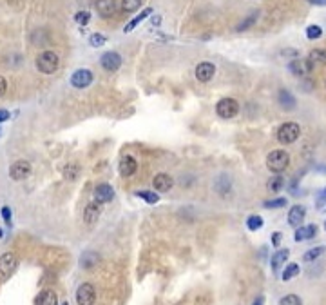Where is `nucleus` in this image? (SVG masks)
<instances>
[{
    "label": "nucleus",
    "instance_id": "nucleus-44",
    "mask_svg": "<svg viewBox=\"0 0 326 305\" xmlns=\"http://www.w3.org/2000/svg\"><path fill=\"white\" fill-rule=\"evenodd\" d=\"M324 202H326V187L321 191V195H319V205L324 204Z\"/></svg>",
    "mask_w": 326,
    "mask_h": 305
},
{
    "label": "nucleus",
    "instance_id": "nucleus-17",
    "mask_svg": "<svg viewBox=\"0 0 326 305\" xmlns=\"http://www.w3.org/2000/svg\"><path fill=\"white\" fill-rule=\"evenodd\" d=\"M317 234V225L310 224V225H299L297 231H295V242H306V240H312Z\"/></svg>",
    "mask_w": 326,
    "mask_h": 305
},
{
    "label": "nucleus",
    "instance_id": "nucleus-3",
    "mask_svg": "<svg viewBox=\"0 0 326 305\" xmlns=\"http://www.w3.org/2000/svg\"><path fill=\"white\" fill-rule=\"evenodd\" d=\"M301 136V127L295 122H284L281 127L277 129V140L283 145H290V143L297 142V138Z\"/></svg>",
    "mask_w": 326,
    "mask_h": 305
},
{
    "label": "nucleus",
    "instance_id": "nucleus-18",
    "mask_svg": "<svg viewBox=\"0 0 326 305\" xmlns=\"http://www.w3.org/2000/svg\"><path fill=\"white\" fill-rule=\"evenodd\" d=\"M100 213H102V205H100L98 202L87 204V207H85V211H84L85 222H87V224H95L96 220L100 218Z\"/></svg>",
    "mask_w": 326,
    "mask_h": 305
},
{
    "label": "nucleus",
    "instance_id": "nucleus-43",
    "mask_svg": "<svg viewBox=\"0 0 326 305\" xmlns=\"http://www.w3.org/2000/svg\"><path fill=\"white\" fill-rule=\"evenodd\" d=\"M308 2H310V4L312 6H326V0H308Z\"/></svg>",
    "mask_w": 326,
    "mask_h": 305
},
{
    "label": "nucleus",
    "instance_id": "nucleus-48",
    "mask_svg": "<svg viewBox=\"0 0 326 305\" xmlns=\"http://www.w3.org/2000/svg\"><path fill=\"white\" fill-rule=\"evenodd\" d=\"M324 229H326V222H324Z\"/></svg>",
    "mask_w": 326,
    "mask_h": 305
},
{
    "label": "nucleus",
    "instance_id": "nucleus-38",
    "mask_svg": "<svg viewBox=\"0 0 326 305\" xmlns=\"http://www.w3.org/2000/svg\"><path fill=\"white\" fill-rule=\"evenodd\" d=\"M75 20L80 26H87V24H89V20H91V13H89V11H80V13L75 15Z\"/></svg>",
    "mask_w": 326,
    "mask_h": 305
},
{
    "label": "nucleus",
    "instance_id": "nucleus-35",
    "mask_svg": "<svg viewBox=\"0 0 326 305\" xmlns=\"http://www.w3.org/2000/svg\"><path fill=\"white\" fill-rule=\"evenodd\" d=\"M143 0H122V10L131 13V11H136L140 6H142Z\"/></svg>",
    "mask_w": 326,
    "mask_h": 305
},
{
    "label": "nucleus",
    "instance_id": "nucleus-16",
    "mask_svg": "<svg viewBox=\"0 0 326 305\" xmlns=\"http://www.w3.org/2000/svg\"><path fill=\"white\" fill-rule=\"evenodd\" d=\"M136 169H138V164L131 155H127V157H123L122 160H120V175H122V177H125V178L133 177L134 173H136Z\"/></svg>",
    "mask_w": 326,
    "mask_h": 305
},
{
    "label": "nucleus",
    "instance_id": "nucleus-9",
    "mask_svg": "<svg viewBox=\"0 0 326 305\" xmlns=\"http://www.w3.org/2000/svg\"><path fill=\"white\" fill-rule=\"evenodd\" d=\"M91 82H93V73L89 69H78L71 75V84L76 89H84V87H89Z\"/></svg>",
    "mask_w": 326,
    "mask_h": 305
},
{
    "label": "nucleus",
    "instance_id": "nucleus-11",
    "mask_svg": "<svg viewBox=\"0 0 326 305\" xmlns=\"http://www.w3.org/2000/svg\"><path fill=\"white\" fill-rule=\"evenodd\" d=\"M114 198V189L109 184H98L95 189V200L98 204H107Z\"/></svg>",
    "mask_w": 326,
    "mask_h": 305
},
{
    "label": "nucleus",
    "instance_id": "nucleus-14",
    "mask_svg": "<svg viewBox=\"0 0 326 305\" xmlns=\"http://www.w3.org/2000/svg\"><path fill=\"white\" fill-rule=\"evenodd\" d=\"M277 102H279V105H281L284 111H293V109H295V105H297L295 96H293L288 89H281V91H279Z\"/></svg>",
    "mask_w": 326,
    "mask_h": 305
},
{
    "label": "nucleus",
    "instance_id": "nucleus-29",
    "mask_svg": "<svg viewBox=\"0 0 326 305\" xmlns=\"http://www.w3.org/2000/svg\"><path fill=\"white\" fill-rule=\"evenodd\" d=\"M96 262H98V256H96L95 253H85V254H82V258H80L82 267H85V269H91V267H95Z\"/></svg>",
    "mask_w": 326,
    "mask_h": 305
},
{
    "label": "nucleus",
    "instance_id": "nucleus-49",
    "mask_svg": "<svg viewBox=\"0 0 326 305\" xmlns=\"http://www.w3.org/2000/svg\"><path fill=\"white\" fill-rule=\"evenodd\" d=\"M0 133H2V131H0Z\"/></svg>",
    "mask_w": 326,
    "mask_h": 305
},
{
    "label": "nucleus",
    "instance_id": "nucleus-24",
    "mask_svg": "<svg viewBox=\"0 0 326 305\" xmlns=\"http://www.w3.org/2000/svg\"><path fill=\"white\" fill-rule=\"evenodd\" d=\"M326 253V245H319V247H313V249H310V251H306L304 253V256H302V260L304 262H315L317 258L319 256H322V254Z\"/></svg>",
    "mask_w": 326,
    "mask_h": 305
},
{
    "label": "nucleus",
    "instance_id": "nucleus-36",
    "mask_svg": "<svg viewBox=\"0 0 326 305\" xmlns=\"http://www.w3.org/2000/svg\"><path fill=\"white\" fill-rule=\"evenodd\" d=\"M279 305H302V301L297 294H286L279 300Z\"/></svg>",
    "mask_w": 326,
    "mask_h": 305
},
{
    "label": "nucleus",
    "instance_id": "nucleus-13",
    "mask_svg": "<svg viewBox=\"0 0 326 305\" xmlns=\"http://www.w3.org/2000/svg\"><path fill=\"white\" fill-rule=\"evenodd\" d=\"M304 216H306V209L302 205H293L288 211V224L297 229L304 222Z\"/></svg>",
    "mask_w": 326,
    "mask_h": 305
},
{
    "label": "nucleus",
    "instance_id": "nucleus-8",
    "mask_svg": "<svg viewBox=\"0 0 326 305\" xmlns=\"http://www.w3.org/2000/svg\"><path fill=\"white\" fill-rule=\"evenodd\" d=\"M100 64H102V67H104L105 71L113 73V71H116V69H120V66H122V57H120V53H116V51H107L102 55Z\"/></svg>",
    "mask_w": 326,
    "mask_h": 305
},
{
    "label": "nucleus",
    "instance_id": "nucleus-19",
    "mask_svg": "<svg viewBox=\"0 0 326 305\" xmlns=\"http://www.w3.org/2000/svg\"><path fill=\"white\" fill-rule=\"evenodd\" d=\"M290 256V251L288 249H279V251H275L274 254H272V260H270V265H272V271H279L281 267L286 263V260H288Z\"/></svg>",
    "mask_w": 326,
    "mask_h": 305
},
{
    "label": "nucleus",
    "instance_id": "nucleus-33",
    "mask_svg": "<svg viewBox=\"0 0 326 305\" xmlns=\"http://www.w3.org/2000/svg\"><path fill=\"white\" fill-rule=\"evenodd\" d=\"M78 171H80V167L76 166V164H69V166L64 167V177H66L67 180H75V178L78 177Z\"/></svg>",
    "mask_w": 326,
    "mask_h": 305
},
{
    "label": "nucleus",
    "instance_id": "nucleus-2",
    "mask_svg": "<svg viewBox=\"0 0 326 305\" xmlns=\"http://www.w3.org/2000/svg\"><path fill=\"white\" fill-rule=\"evenodd\" d=\"M290 164V155L283 149H277V151H272L266 157V167H268L270 171L279 175V173H283Z\"/></svg>",
    "mask_w": 326,
    "mask_h": 305
},
{
    "label": "nucleus",
    "instance_id": "nucleus-26",
    "mask_svg": "<svg viewBox=\"0 0 326 305\" xmlns=\"http://www.w3.org/2000/svg\"><path fill=\"white\" fill-rule=\"evenodd\" d=\"M257 19H259V11H254V13H250L245 20H243L241 24L237 26L236 31H237V33H241V31H246V29L252 28V26H254L255 22H257Z\"/></svg>",
    "mask_w": 326,
    "mask_h": 305
},
{
    "label": "nucleus",
    "instance_id": "nucleus-4",
    "mask_svg": "<svg viewBox=\"0 0 326 305\" xmlns=\"http://www.w3.org/2000/svg\"><path fill=\"white\" fill-rule=\"evenodd\" d=\"M216 113H217V116L223 120L234 118V116L239 113V102L234 100V98H221V100L216 104Z\"/></svg>",
    "mask_w": 326,
    "mask_h": 305
},
{
    "label": "nucleus",
    "instance_id": "nucleus-7",
    "mask_svg": "<svg viewBox=\"0 0 326 305\" xmlns=\"http://www.w3.org/2000/svg\"><path fill=\"white\" fill-rule=\"evenodd\" d=\"M29 175H31V164H29L28 160H17V162L10 167V177L17 182L26 180Z\"/></svg>",
    "mask_w": 326,
    "mask_h": 305
},
{
    "label": "nucleus",
    "instance_id": "nucleus-46",
    "mask_svg": "<svg viewBox=\"0 0 326 305\" xmlns=\"http://www.w3.org/2000/svg\"><path fill=\"white\" fill-rule=\"evenodd\" d=\"M62 305H69V303H62Z\"/></svg>",
    "mask_w": 326,
    "mask_h": 305
},
{
    "label": "nucleus",
    "instance_id": "nucleus-28",
    "mask_svg": "<svg viewBox=\"0 0 326 305\" xmlns=\"http://www.w3.org/2000/svg\"><path fill=\"white\" fill-rule=\"evenodd\" d=\"M299 274V265L297 263H288L286 265V269L283 271V281H288V280H292V278H295Z\"/></svg>",
    "mask_w": 326,
    "mask_h": 305
},
{
    "label": "nucleus",
    "instance_id": "nucleus-10",
    "mask_svg": "<svg viewBox=\"0 0 326 305\" xmlns=\"http://www.w3.org/2000/svg\"><path fill=\"white\" fill-rule=\"evenodd\" d=\"M216 75V66L210 62H199L196 66V78L199 82H210L212 76Z\"/></svg>",
    "mask_w": 326,
    "mask_h": 305
},
{
    "label": "nucleus",
    "instance_id": "nucleus-21",
    "mask_svg": "<svg viewBox=\"0 0 326 305\" xmlns=\"http://www.w3.org/2000/svg\"><path fill=\"white\" fill-rule=\"evenodd\" d=\"M306 64L310 69H313L315 64H326V49H313V51H310Z\"/></svg>",
    "mask_w": 326,
    "mask_h": 305
},
{
    "label": "nucleus",
    "instance_id": "nucleus-20",
    "mask_svg": "<svg viewBox=\"0 0 326 305\" xmlns=\"http://www.w3.org/2000/svg\"><path fill=\"white\" fill-rule=\"evenodd\" d=\"M288 69H290V73L295 76H304L308 71H312V69L308 67L306 60H299V58H295V60H292V62L288 64Z\"/></svg>",
    "mask_w": 326,
    "mask_h": 305
},
{
    "label": "nucleus",
    "instance_id": "nucleus-1",
    "mask_svg": "<svg viewBox=\"0 0 326 305\" xmlns=\"http://www.w3.org/2000/svg\"><path fill=\"white\" fill-rule=\"evenodd\" d=\"M60 66V58L55 51H44L37 57V69L44 75H53Z\"/></svg>",
    "mask_w": 326,
    "mask_h": 305
},
{
    "label": "nucleus",
    "instance_id": "nucleus-40",
    "mask_svg": "<svg viewBox=\"0 0 326 305\" xmlns=\"http://www.w3.org/2000/svg\"><path fill=\"white\" fill-rule=\"evenodd\" d=\"M6 91H8V82H6L4 76H0V98L6 95Z\"/></svg>",
    "mask_w": 326,
    "mask_h": 305
},
{
    "label": "nucleus",
    "instance_id": "nucleus-5",
    "mask_svg": "<svg viewBox=\"0 0 326 305\" xmlns=\"http://www.w3.org/2000/svg\"><path fill=\"white\" fill-rule=\"evenodd\" d=\"M17 267H19V258H17V254L4 253L0 256V278H2V280H8V278L17 271Z\"/></svg>",
    "mask_w": 326,
    "mask_h": 305
},
{
    "label": "nucleus",
    "instance_id": "nucleus-45",
    "mask_svg": "<svg viewBox=\"0 0 326 305\" xmlns=\"http://www.w3.org/2000/svg\"><path fill=\"white\" fill-rule=\"evenodd\" d=\"M254 305H265V296H257L254 301Z\"/></svg>",
    "mask_w": 326,
    "mask_h": 305
},
{
    "label": "nucleus",
    "instance_id": "nucleus-25",
    "mask_svg": "<svg viewBox=\"0 0 326 305\" xmlns=\"http://www.w3.org/2000/svg\"><path fill=\"white\" fill-rule=\"evenodd\" d=\"M216 191L219 193L221 196H225L230 191V177H227V175H223V177H219L216 180Z\"/></svg>",
    "mask_w": 326,
    "mask_h": 305
},
{
    "label": "nucleus",
    "instance_id": "nucleus-23",
    "mask_svg": "<svg viewBox=\"0 0 326 305\" xmlns=\"http://www.w3.org/2000/svg\"><path fill=\"white\" fill-rule=\"evenodd\" d=\"M151 13H152L151 8H147V10H143L142 13L136 15V17H134V19L131 20V22H129V24L125 26V28H123V31H125V33H129V31H133V29L136 28V26L140 24V22H143V20H145L147 17H149V15H151Z\"/></svg>",
    "mask_w": 326,
    "mask_h": 305
},
{
    "label": "nucleus",
    "instance_id": "nucleus-39",
    "mask_svg": "<svg viewBox=\"0 0 326 305\" xmlns=\"http://www.w3.org/2000/svg\"><path fill=\"white\" fill-rule=\"evenodd\" d=\"M2 218H4L6 224L11 225V209L8 207V205H4V207H2Z\"/></svg>",
    "mask_w": 326,
    "mask_h": 305
},
{
    "label": "nucleus",
    "instance_id": "nucleus-6",
    "mask_svg": "<svg viewBox=\"0 0 326 305\" xmlns=\"http://www.w3.org/2000/svg\"><path fill=\"white\" fill-rule=\"evenodd\" d=\"M96 291L91 283H82L76 291V303L78 305H95Z\"/></svg>",
    "mask_w": 326,
    "mask_h": 305
},
{
    "label": "nucleus",
    "instance_id": "nucleus-42",
    "mask_svg": "<svg viewBox=\"0 0 326 305\" xmlns=\"http://www.w3.org/2000/svg\"><path fill=\"white\" fill-rule=\"evenodd\" d=\"M6 120H10V111L0 109V124H2V122H6Z\"/></svg>",
    "mask_w": 326,
    "mask_h": 305
},
{
    "label": "nucleus",
    "instance_id": "nucleus-31",
    "mask_svg": "<svg viewBox=\"0 0 326 305\" xmlns=\"http://www.w3.org/2000/svg\"><path fill=\"white\" fill-rule=\"evenodd\" d=\"M136 195L140 196V198H143L147 204H158V200H160V196H158L156 193H152V191H138Z\"/></svg>",
    "mask_w": 326,
    "mask_h": 305
},
{
    "label": "nucleus",
    "instance_id": "nucleus-32",
    "mask_svg": "<svg viewBox=\"0 0 326 305\" xmlns=\"http://www.w3.org/2000/svg\"><path fill=\"white\" fill-rule=\"evenodd\" d=\"M321 35H322L321 26L312 24V26H308V28H306V38H308V40H317V38H321Z\"/></svg>",
    "mask_w": 326,
    "mask_h": 305
},
{
    "label": "nucleus",
    "instance_id": "nucleus-34",
    "mask_svg": "<svg viewBox=\"0 0 326 305\" xmlns=\"http://www.w3.org/2000/svg\"><path fill=\"white\" fill-rule=\"evenodd\" d=\"M263 205H265V209H281L286 205V198H272V200H266Z\"/></svg>",
    "mask_w": 326,
    "mask_h": 305
},
{
    "label": "nucleus",
    "instance_id": "nucleus-30",
    "mask_svg": "<svg viewBox=\"0 0 326 305\" xmlns=\"http://www.w3.org/2000/svg\"><path fill=\"white\" fill-rule=\"evenodd\" d=\"M246 227H248V231H257V229L263 227V218L257 215H252L246 218Z\"/></svg>",
    "mask_w": 326,
    "mask_h": 305
},
{
    "label": "nucleus",
    "instance_id": "nucleus-12",
    "mask_svg": "<svg viewBox=\"0 0 326 305\" xmlns=\"http://www.w3.org/2000/svg\"><path fill=\"white\" fill-rule=\"evenodd\" d=\"M152 186H154V189H156L158 193H167V191H170V187L174 186V180H172V177L167 175V173H160V175L154 177Z\"/></svg>",
    "mask_w": 326,
    "mask_h": 305
},
{
    "label": "nucleus",
    "instance_id": "nucleus-37",
    "mask_svg": "<svg viewBox=\"0 0 326 305\" xmlns=\"http://www.w3.org/2000/svg\"><path fill=\"white\" fill-rule=\"evenodd\" d=\"M105 42H107V38H105L102 33L91 35V38H89V44L93 46V48H100V46H104Z\"/></svg>",
    "mask_w": 326,
    "mask_h": 305
},
{
    "label": "nucleus",
    "instance_id": "nucleus-22",
    "mask_svg": "<svg viewBox=\"0 0 326 305\" xmlns=\"http://www.w3.org/2000/svg\"><path fill=\"white\" fill-rule=\"evenodd\" d=\"M38 305H58V296L55 291L48 289V291H44L42 294L38 296Z\"/></svg>",
    "mask_w": 326,
    "mask_h": 305
},
{
    "label": "nucleus",
    "instance_id": "nucleus-41",
    "mask_svg": "<svg viewBox=\"0 0 326 305\" xmlns=\"http://www.w3.org/2000/svg\"><path fill=\"white\" fill-rule=\"evenodd\" d=\"M281 238H283V234L279 233H274L272 234V243H274V247H279V243H281Z\"/></svg>",
    "mask_w": 326,
    "mask_h": 305
},
{
    "label": "nucleus",
    "instance_id": "nucleus-15",
    "mask_svg": "<svg viewBox=\"0 0 326 305\" xmlns=\"http://www.w3.org/2000/svg\"><path fill=\"white\" fill-rule=\"evenodd\" d=\"M96 11L100 17L111 19L116 13V2L114 0H96Z\"/></svg>",
    "mask_w": 326,
    "mask_h": 305
},
{
    "label": "nucleus",
    "instance_id": "nucleus-47",
    "mask_svg": "<svg viewBox=\"0 0 326 305\" xmlns=\"http://www.w3.org/2000/svg\"><path fill=\"white\" fill-rule=\"evenodd\" d=\"M324 87H326V80H324Z\"/></svg>",
    "mask_w": 326,
    "mask_h": 305
},
{
    "label": "nucleus",
    "instance_id": "nucleus-27",
    "mask_svg": "<svg viewBox=\"0 0 326 305\" xmlns=\"http://www.w3.org/2000/svg\"><path fill=\"white\" fill-rule=\"evenodd\" d=\"M284 186V178L281 177V175H275V177H272L268 182H266V189L270 191V193H277V191H281Z\"/></svg>",
    "mask_w": 326,
    "mask_h": 305
}]
</instances>
